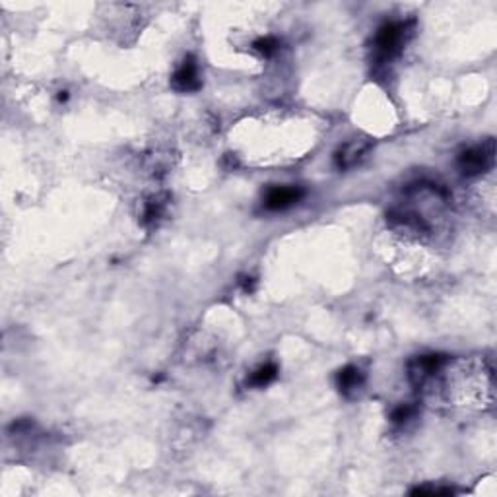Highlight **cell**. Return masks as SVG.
Returning <instances> with one entry per match:
<instances>
[{
  "label": "cell",
  "instance_id": "cell-1",
  "mask_svg": "<svg viewBox=\"0 0 497 497\" xmlns=\"http://www.w3.org/2000/svg\"><path fill=\"white\" fill-rule=\"evenodd\" d=\"M408 35H410V27L404 22H388L385 26H381L379 34L375 37V57L381 64L393 60L402 51Z\"/></svg>",
  "mask_w": 497,
  "mask_h": 497
},
{
  "label": "cell",
  "instance_id": "cell-2",
  "mask_svg": "<svg viewBox=\"0 0 497 497\" xmlns=\"http://www.w3.org/2000/svg\"><path fill=\"white\" fill-rule=\"evenodd\" d=\"M493 140L489 138L488 142L468 148L466 152L458 156V168L466 177L480 175L484 171H488L493 165Z\"/></svg>",
  "mask_w": 497,
  "mask_h": 497
},
{
  "label": "cell",
  "instance_id": "cell-3",
  "mask_svg": "<svg viewBox=\"0 0 497 497\" xmlns=\"http://www.w3.org/2000/svg\"><path fill=\"white\" fill-rule=\"evenodd\" d=\"M304 196V189L299 186H272L268 189V193L264 194V208L272 212L286 210L299 203Z\"/></svg>",
  "mask_w": 497,
  "mask_h": 497
},
{
  "label": "cell",
  "instance_id": "cell-4",
  "mask_svg": "<svg viewBox=\"0 0 497 497\" xmlns=\"http://www.w3.org/2000/svg\"><path fill=\"white\" fill-rule=\"evenodd\" d=\"M171 84L177 92H194L200 88V76H198V64L193 57H186L183 64L175 70L171 78Z\"/></svg>",
  "mask_w": 497,
  "mask_h": 497
},
{
  "label": "cell",
  "instance_id": "cell-5",
  "mask_svg": "<svg viewBox=\"0 0 497 497\" xmlns=\"http://www.w3.org/2000/svg\"><path fill=\"white\" fill-rule=\"evenodd\" d=\"M371 142L365 140V138H354L350 142H346L340 150L334 156V161H336L338 169H348L354 168L358 161L362 160L365 154L369 152Z\"/></svg>",
  "mask_w": 497,
  "mask_h": 497
},
{
  "label": "cell",
  "instance_id": "cell-6",
  "mask_svg": "<svg viewBox=\"0 0 497 497\" xmlns=\"http://www.w3.org/2000/svg\"><path fill=\"white\" fill-rule=\"evenodd\" d=\"M449 362V358L443 354H430V355H421L418 358L416 362L412 363V379L418 381V383H423V381L435 375L445 363Z\"/></svg>",
  "mask_w": 497,
  "mask_h": 497
},
{
  "label": "cell",
  "instance_id": "cell-7",
  "mask_svg": "<svg viewBox=\"0 0 497 497\" xmlns=\"http://www.w3.org/2000/svg\"><path fill=\"white\" fill-rule=\"evenodd\" d=\"M336 385L340 388V393L350 395L354 390H360L363 385V373L358 365H346L344 369L338 371Z\"/></svg>",
  "mask_w": 497,
  "mask_h": 497
},
{
  "label": "cell",
  "instance_id": "cell-8",
  "mask_svg": "<svg viewBox=\"0 0 497 497\" xmlns=\"http://www.w3.org/2000/svg\"><path fill=\"white\" fill-rule=\"evenodd\" d=\"M165 206H168L165 198H161V196H152L148 203L144 204V210H142L144 226H156V224L161 219V216H163Z\"/></svg>",
  "mask_w": 497,
  "mask_h": 497
},
{
  "label": "cell",
  "instance_id": "cell-9",
  "mask_svg": "<svg viewBox=\"0 0 497 497\" xmlns=\"http://www.w3.org/2000/svg\"><path fill=\"white\" fill-rule=\"evenodd\" d=\"M276 377H278V365L268 362L261 365L257 371H253L247 383H249L251 387H266V385H270Z\"/></svg>",
  "mask_w": 497,
  "mask_h": 497
},
{
  "label": "cell",
  "instance_id": "cell-10",
  "mask_svg": "<svg viewBox=\"0 0 497 497\" xmlns=\"http://www.w3.org/2000/svg\"><path fill=\"white\" fill-rule=\"evenodd\" d=\"M253 47L257 49V51L261 53V55H264V57H272L274 53L278 51L280 43L276 37L266 35V37H259V39L253 43Z\"/></svg>",
  "mask_w": 497,
  "mask_h": 497
},
{
  "label": "cell",
  "instance_id": "cell-11",
  "mask_svg": "<svg viewBox=\"0 0 497 497\" xmlns=\"http://www.w3.org/2000/svg\"><path fill=\"white\" fill-rule=\"evenodd\" d=\"M412 416H414V406L402 404V406H398V408H395V410H393V414H390V420L395 421V423H404V421L410 420Z\"/></svg>",
  "mask_w": 497,
  "mask_h": 497
},
{
  "label": "cell",
  "instance_id": "cell-12",
  "mask_svg": "<svg viewBox=\"0 0 497 497\" xmlns=\"http://www.w3.org/2000/svg\"><path fill=\"white\" fill-rule=\"evenodd\" d=\"M254 280L253 278H243V290L245 292H253Z\"/></svg>",
  "mask_w": 497,
  "mask_h": 497
},
{
  "label": "cell",
  "instance_id": "cell-13",
  "mask_svg": "<svg viewBox=\"0 0 497 497\" xmlns=\"http://www.w3.org/2000/svg\"><path fill=\"white\" fill-rule=\"evenodd\" d=\"M68 100V92H59V102H67Z\"/></svg>",
  "mask_w": 497,
  "mask_h": 497
}]
</instances>
